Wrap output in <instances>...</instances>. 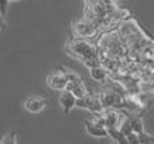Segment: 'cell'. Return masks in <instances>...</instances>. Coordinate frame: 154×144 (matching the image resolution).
<instances>
[{
  "instance_id": "5",
  "label": "cell",
  "mask_w": 154,
  "mask_h": 144,
  "mask_svg": "<svg viewBox=\"0 0 154 144\" xmlns=\"http://www.w3.org/2000/svg\"><path fill=\"white\" fill-rule=\"evenodd\" d=\"M23 107L30 113H41L46 108V100L38 96H30L24 100Z\"/></svg>"
},
{
  "instance_id": "18",
  "label": "cell",
  "mask_w": 154,
  "mask_h": 144,
  "mask_svg": "<svg viewBox=\"0 0 154 144\" xmlns=\"http://www.w3.org/2000/svg\"><path fill=\"white\" fill-rule=\"evenodd\" d=\"M118 144H130V142L127 140V137H122V139L118 142Z\"/></svg>"
},
{
  "instance_id": "15",
  "label": "cell",
  "mask_w": 154,
  "mask_h": 144,
  "mask_svg": "<svg viewBox=\"0 0 154 144\" xmlns=\"http://www.w3.org/2000/svg\"><path fill=\"white\" fill-rule=\"evenodd\" d=\"M139 136V143L141 144H146V143H154V136H152V135H149V134H141V135H138Z\"/></svg>"
},
{
  "instance_id": "3",
  "label": "cell",
  "mask_w": 154,
  "mask_h": 144,
  "mask_svg": "<svg viewBox=\"0 0 154 144\" xmlns=\"http://www.w3.org/2000/svg\"><path fill=\"white\" fill-rule=\"evenodd\" d=\"M73 31L79 38H92L97 34V27L88 19H82L73 23Z\"/></svg>"
},
{
  "instance_id": "4",
  "label": "cell",
  "mask_w": 154,
  "mask_h": 144,
  "mask_svg": "<svg viewBox=\"0 0 154 144\" xmlns=\"http://www.w3.org/2000/svg\"><path fill=\"white\" fill-rule=\"evenodd\" d=\"M46 84L50 89L53 90H66L68 88V78H66V74H65L64 70H56L54 73L48 75L46 78Z\"/></svg>"
},
{
  "instance_id": "20",
  "label": "cell",
  "mask_w": 154,
  "mask_h": 144,
  "mask_svg": "<svg viewBox=\"0 0 154 144\" xmlns=\"http://www.w3.org/2000/svg\"><path fill=\"white\" fill-rule=\"evenodd\" d=\"M112 144H118V143H115V142H114V143H112Z\"/></svg>"
},
{
  "instance_id": "2",
  "label": "cell",
  "mask_w": 154,
  "mask_h": 144,
  "mask_svg": "<svg viewBox=\"0 0 154 144\" xmlns=\"http://www.w3.org/2000/svg\"><path fill=\"white\" fill-rule=\"evenodd\" d=\"M104 110L109 109H123V97L116 92H104L99 94Z\"/></svg>"
},
{
  "instance_id": "17",
  "label": "cell",
  "mask_w": 154,
  "mask_h": 144,
  "mask_svg": "<svg viewBox=\"0 0 154 144\" xmlns=\"http://www.w3.org/2000/svg\"><path fill=\"white\" fill-rule=\"evenodd\" d=\"M10 0H3V1H0V11H2V16H4L5 15V10H7V7L8 5L7 4H10Z\"/></svg>"
},
{
  "instance_id": "6",
  "label": "cell",
  "mask_w": 154,
  "mask_h": 144,
  "mask_svg": "<svg viewBox=\"0 0 154 144\" xmlns=\"http://www.w3.org/2000/svg\"><path fill=\"white\" fill-rule=\"evenodd\" d=\"M58 101H60V105L62 107V109H64L65 113H68V115L72 112L73 108L77 107V97L73 93L68 92V90L61 92Z\"/></svg>"
},
{
  "instance_id": "13",
  "label": "cell",
  "mask_w": 154,
  "mask_h": 144,
  "mask_svg": "<svg viewBox=\"0 0 154 144\" xmlns=\"http://www.w3.org/2000/svg\"><path fill=\"white\" fill-rule=\"evenodd\" d=\"M0 144H18V131H11L4 135Z\"/></svg>"
},
{
  "instance_id": "11",
  "label": "cell",
  "mask_w": 154,
  "mask_h": 144,
  "mask_svg": "<svg viewBox=\"0 0 154 144\" xmlns=\"http://www.w3.org/2000/svg\"><path fill=\"white\" fill-rule=\"evenodd\" d=\"M126 115L130 119V124H131V128H133V132H135V134H138V135L145 134V127H143L142 119L139 117L138 115H128L127 112H126Z\"/></svg>"
},
{
  "instance_id": "12",
  "label": "cell",
  "mask_w": 154,
  "mask_h": 144,
  "mask_svg": "<svg viewBox=\"0 0 154 144\" xmlns=\"http://www.w3.org/2000/svg\"><path fill=\"white\" fill-rule=\"evenodd\" d=\"M65 72V74H66V78H68V85H75V84H80L82 82L81 77H80L79 74H77L76 72H73V70L70 69H62Z\"/></svg>"
},
{
  "instance_id": "14",
  "label": "cell",
  "mask_w": 154,
  "mask_h": 144,
  "mask_svg": "<svg viewBox=\"0 0 154 144\" xmlns=\"http://www.w3.org/2000/svg\"><path fill=\"white\" fill-rule=\"evenodd\" d=\"M108 136L112 137V140H114L115 143H118L122 137H126L122 135V132H120L119 128H112V129H108Z\"/></svg>"
},
{
  "instance_id": "9",
  "label": "cell",
  "mask_w": 154,
  "mask_h": 144,
  "mask_svg": "<svg viewBox=\"0 0 154 144\" xmlns=\"http://www.w3.org/2000/svg\"><path fill=\"white\" fill-rule=\"evenodd\" d=\"M104 117H106V124H107V129H112V128H119L122 121L119 120V112L116 109H109L104 112Z\"/></svg>"
},
{
  "instance_id": "10",
  "label": "cell",
  "mask_w": 154,
  "mask_h": 144,
  "mask_svg": "<svg viewBox=\"0 0 154 144\" xmlns=\"http://www.w3.org/2000/svg\"><path fill=\"white\" fill-rule=\"evenodd\" d=\"M89 74H91V77H92V80L97 81V82H104V81L107 80V77H108L107 69L106 67H103L101 65L89 69Z\"/></svg>"
},
{
  "instance_id": "8",
  "label": "cell",
  "mask_w": 154,
  "mask_h": 144,
  "mask_svg": "<svg viewBox=\"0 0 154 144\" xmlns=\"http://www.w3.org/2000/svg\"><path fill=\"white\" fill-rule=\"evenodd\" d=\"M85 131L93 137H107L108 129L103 128L100 125H96L92 120H85Z\"/></svg>"
},
{
  "instance_id": "1",
  "label": "cell",
  "mask_w": 154,
  "mask_h": 144,
  "mask_svg": "<svg viewBox=\"0 0 154 144\" xmlns=\"http://www.w3.org/2000/svg\"><path fill=\"white\" fill-rule=\"evenodd\" d=\"M69 50L72 51L73 55L79 57L82 62L84 61H97L99 62L97 48L84 39L72 40L69 43Z\"/></svg>"
},
{
  "instance_id": "16",
  "label": "cell",
  "mask_w": 154,
  "mask_h": 144,
  "mask_svg": "<svg viewBox=\"0 0 154 144\" xmlns=\"http://www.w3.org/2000/svg\"><path fill=\"white\" fill-rule=\"evenodd\" d=\"M127 140L130 142V144H141L139 143V136L138 134H135V132H133V134H130L127 136Z\"/></svg>"
},
{
  "instance_id": "7",
  "label": "cell",
  "mask_w": 154,
  "mask_h": 144,
  "mask_svg": "<svg viewBox=\"0 0 154 144\" xmlns=\"http://www.w3.org/2000/svg\"><path fill=\"white\" fill-rule=\"evenodd\" d=\"M142 108H143V102L141 100H138L137 97L134 96L123 97V109L125 110H128V112L137 115L139 110H142Z\"/></svg>"
},
{
  "instance_id": "19",
  "label": "cell",
  "mask_w": 154,
  "mask_h": 144,
  "mask_svg": "<svg viewBox=\"0 0 154 144\" xmlns=\"http://www.w3.org/2000/svg\"><path fill=\"white\" fill-rule=\"evenodd\" d=\"M146 144H154V143H146Z\"/></svg>"
}]
</instances>
